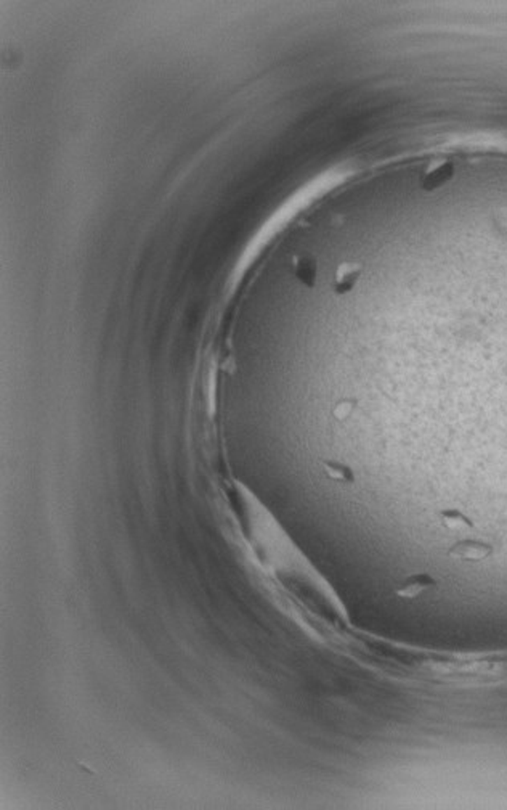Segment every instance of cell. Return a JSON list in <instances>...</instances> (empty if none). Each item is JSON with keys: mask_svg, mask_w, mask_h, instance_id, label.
Returning a JSON list of instances; mask_svg holds the SVG:
<instances>
[{"mask_svg": "<svg viewBox=\"0 0 507 810\" xmlns=\"http://www.w3.org/2000/svg\"><path fill=\"white\" fill-rule=\"evenodd\" d=\"M363 267L357 263H343L336 270L334 275V290L339 295H347L362 279Z\"/></svg>", "mask_w": 507, "mask_h": 810, "instance_id": "6da1fadb", "label": "cell"}, {"mask_svg": "<svg viewBox=\"0 0 507 810\" xmlns=\"http://www.w3.org/2000/svg\"><path fill=\"white\" fill-rule=\"evenodd\" d=\"M450 554L459 559H467V561H478V559H485L492 554V545L480 540L467 539L457 542L451 548Z\"/></svg>", "mask_w": 507, "mask_h": 810, "instance_id": "7a4b0ae2", "label": "cell"}, {"mask_svg": "<svg viewBox=\"0 0 507 810\" xmlns=\"http://www.w3.org/2000/svg\"><path fill=\"white\" fill-rule=\"evenodd\" d=\"M291 269L296 279L307 288H313L318 277L316 260L308 254H296L291 260Z\"/></svg>", "mask_w": 507, "mask_h": 810, "instance_id": "3957f363", "label": "cell"}, {"mask_svg": "<svg viewBox=\"0 0 507 810\" xmlns=\"http://www.w3.org/2000/svg\"><path fill=\"white\" fill-rule=\"evenodd\" d=\"M432 585H434L432 578H429V575H425V574H417V575H413V578L408 579L406 582L401 585V589L398 590V594H400L401 596L413 598V596H417L419 594H422L424 590L430 589Z\"/></svg>", "mask_w": 507, "mask_h": 810, "instance_id": "277c9868", "label": "cell"}, {"mask_svg": "<svg viewBox=\"0 0 507 810\" xmlns=\"http://www.w3.org/2000/svg\"><path fill=\"white\" fill-rule=\"evenodd\" d=\"M441 521H443V524L448 527V529L452 531L472 529V521H469L467 516H464L461 512H456V510H448V512L441 513Z\"/></svg>", "mask_w": 507, "mask_h": 810, "instance_id": "5b68a950", "label": "cell"}, {"mask_svg": "<svg viewBox=\"0 0 507 810\" xmlns=\"http://www.w3.org/2000/svg\"><path fill=\"white\" fill-rule=\"evenodd\" d=\"M350 409H352V405H350V404H347V402H345V404H341L339 407H337V410H336L337 417H341V418L347 417V413L350 412Z\"/></svg>", "mask_w": 507, "mask_h": 810, "instance_id": "8992f818", "label": "cell"}]
</instances>
